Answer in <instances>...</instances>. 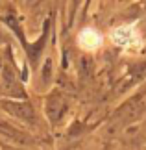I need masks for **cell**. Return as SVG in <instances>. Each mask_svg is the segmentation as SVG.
<instances>
[{
	"label": "cell",
	"instance_id": "cell-1",
	"mask_svg": "<svg viewBox=\"0 0 146 150\" xmlns=\"http://www.w3.org/2000/svg\"><path fill=\"white\" fill-rule=\"evenodd\" d=\"M65 109H67V104H65V98H63V95H59V93L50 95L48 102H46V113H48V117H50L52 122L59 120Z\"/></svg>",
	"mask_w": 146,
	"mask_h": 150
},
{
	"label": "cell",
	"instance_id": "cell-2",
	"mask_svg": "<svg viewBox=\"0 0 146 150\" xmlns=\"http://www.w3.org/2000/svg\"><path fill=\"white\" fill-rule=\"evenodd\" d=\"M113 41L116 45H120V47H130V45H133L137 41V35H135V32H133V28L122 26V28L113 32Z\"/></svg>",
	"mask_w": 146,
	"mask_h": 150
},
{
	"label": "cell",
	"instance_id": "cell-3",
	"mask_svg": "<svg viewBox=\"0 0 146 150\" xmlns=\"http://www.w3.org/2000/svg\"><path fill=\"white\" fill-rule=\"evenodd\" d=\"M100 35L95 32V30H83L80 33V45L83 48H87V50H95V48H98L100 47Z\"/></svg>",
	"mask_w": 146,
	"mask_h": 150
},
{
	"label": "cell",
	"instance_id": "cell-4",
	"mask_svg": "<svg viewBox=\"0 0 146 150\" xmlns=\"http://www.w3.org/2000/svg\"><path fill=\"white\" fill-rule=\"evenodd\" d=\"M6 108L11 109V113H15L17 117H22L24 120H33L35 119V115H33L32 108L28 106V104H4Z\"/></svg>",
	"mask_w": 146,
	"mask_h": 150
}]
</instances>
